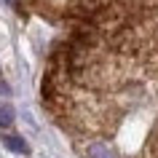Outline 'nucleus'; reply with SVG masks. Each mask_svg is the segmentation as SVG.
Segmentation results:
<instances>
[{
    "instance_id": "f257e3e1",
    "label": "nucleus",
    "mask_w": 158,
    "mask_h": 158,
    "mask_svg": "<svg viewBox=\"0 0 158 158\" xmlns=\"http://www.w3.org/2000/svg\"><path fill=\"white\" fill-rule=\"evenodd\" d=\"M86 153H89V158H118L115 150L110 148V145H102V142H91Z\"/></svg>"
},
{
    "instance_id": "f03ea898",
    "label": "nucleus",
    "mask_w": 158,
    "mask_h": 158,
    "mask_svg": "<svg viewBox=\"0 0 158 158\" xmlns=\"http://www.w3.org/2000/svg\"><path fill=\"white\" fill-rule=\"evenodd\" d=\"M3 145L8 150H14V153H19V156H24V153H30V148H27V142L22 139V137H14V134H6L3 137Z\"/></svg>"
},
{
    "instance_id": "7ed1b4c3",
    "label": "nucleus",
    "mask_w": 158,
    "mask_h": 158,
    "mask_svg": "<svg viewBox=\"0 0 158 158\" xmlns=\"http://www.w3.org/2000/svg\"><path fill=\"white\" fill-rule=\"evenodd\" d=\"M14 123V107L8 102H0V126H11Z\"/></svg>"
},
{
    "instance_id": "20e7f679",
    "label": "nucleus",
    "mask_w": 158,
    "mask_h": 158,
    "mask_svg": "<svg viewBox=\"0 0 158 158\" xmlns=\"http://www.w3.org/2000/svg\"><path fill=\"white\" fill-rule=\"evenodd\" d=\"M0 94H8V86L3 83V81H0Z\"/></svg>"
},
{
    "instance_id": "39448f33",
    "label": "nucleus",
    "mask_w": 158,
    "mask_h": 158,
    "mask_svg": "<svg viewBox=\"0 0 158 158\" xmlns=\"http://www.w3.org/2000/svg\"><path fill=\"white\" fill-rule=\"evenodd\" d=\"M6 3H8V6H16V0H6Z\"/></svg>"
}]
</instances>
